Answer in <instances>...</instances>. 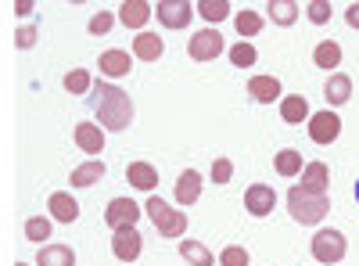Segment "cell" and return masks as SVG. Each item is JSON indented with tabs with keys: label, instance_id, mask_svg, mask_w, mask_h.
I'll return each mask as SVG.
<instances>
[{
	"label": "cell",
	"instance_id": "obj_1",
	"mask_svg": "<svg viewBox=\"0 0 359 266\" xmlns=\"http://www.w3.org/2000/svg\"><path fill=\"white\" fill-rule=\"evenodd\" d=\"M94 112L101 119V130H126L133 123V101L130 94H123L111 83H97L94 86Z\"/></svg>",
	"mask_w": 359,
	"mask_h": 266
},
{
	"label": "cell",
	"instance_id": "obj_2",
	"mask_svg": "<svg viewBox=\"0 0 359 266\" xmlns=\"http://www.w3.org/2000/svg\"><path fill=\"white\" fill-rule=\"evenodd\" d=\"M287 209H291V220L294 223L316 227V223H323L327 213H331V201H327V194H309L302 187H291L287 191Z\"/></svg>",
	"mask_w": 359,
	"mask_h": 266
},
{
	"label": "cell",
	"instance_id": "obj_3",
	"mask_svg": "<svg viewBox=\"0 0 359 266\" xmlns=\"http://www.w3.org/2000/svg\"><path fill=\"white\" fill-rule=\"evenodd\" d=\"M144 209H147V216H151V223L158 227L162 238H180V234L187 230V213H184V209H172V205H165L158 194L147 198Z\"/></svg>",
	"mask_w": 359,
	"mask_h": 266
},
{
	"label": "cell",
	"instance_id": "obj_4",
	"mask_svg": "<svg viewBox=\"0 0 359 266\" xmlns=\"http://www.w3.org/2000/svg\"><path fill=\"white\" fill-rule=\"evenodd\" d=\"M345 252H348V241H345L341 230H316L313 234V259L316 262H323V266L341 262Z\"/></svg>",
	"mask_w": 359,
	"mask_h": 266
},
{
	"label": "cell",
	"instance_id": "obj_5",
	"mask_svg": "<svg viewBox=\"0 0 359 266\" xmlns=\"http://www.w3.org/2000/svg\"><path fill=\"white\" fill-rule=\"evenodd\" d=\"M187 54L194 58V62H216V58L223 54V36H219V29H201V33H194Z\"/></svg>",
	"mask_w": 359,
	"mask_h": 266
},
{
	"label": "cell",
	"instance_id": "obj_6",
	"mask_svg": "<svg viewBox=\"0 0 359 266\" xmlns=\"http://www.w3.org/2000/svg\"><path fill=\"white\" fill-rule=\"evenodd\" d=\"M140 220V205L133 198H111L108 209H104V223L111 230H123V227H137Z\"/></svg>",
	"mask_w": 359,
	"mask_h": 266
},
{
	"label": "cell",
	"instance_id": "obj_7",
	"mask_svg": "<svg viewBox=\"0 0 359 266\" xmlns=\"http://www.w3.org/2000/svg\"><path fill=\"white\" fill-rule=\"evenodd\" d=\"M155 15L165 29H187L194 18V4H187V0H162L155 8Z\"/></svg>",
	"mask_w": 359,
	"mask_h": 266
},
{
	"label": "cell",
	"instance_id": "obj_8",
	"mask_svg": "<svg viewBox=\"0 0 359 266\" xmlns=\"http://www.w3.org/2000/svg\"><path fill=\"white\" fill-rule=\"evenodd\" d=\"M338 133H341V119L327 108V112H316V115H309V137L316 140V144H334L338 140Z\"/></svg>",
	"mask_w": 359,
	"mask_h": 266
},
{
	"label": "cell",
	"instance_id": "obj_9",
	"mask_svg": "<svg viewBox=\"0 0 359 266\" xmlns=\"http://www.w3.org/2000/svg\"><path fill=\"white\" fill-rule=\"evenodd\" d=\"M144 241H140V230L137 227H123V230H115L111 234V252L115 259H123V262H133L140 255Z\"/></svg>",
	"mask_w": 359,
	"mask_h": 266
},
{
	"label": "cell",
	"instance_id": "obj_10",
	"mask_svg": "<svg viewBox=\"0 0 359 266\" xmlns=\"http://www.w3.org/2000/svg\"><path fill=\"white\" fill-rule=\"evenodd\" d=\"M273 205H277V191L269 187V184H252V187H248V194H245V209H248L255 220L269 216V213H273Z\"/></svg>",
	"mask_w": 359,
	"mask_h": 266
},
{
	"label": "cell",
	"instance_id": "obj_11",
	"mask_svg": "<svg viewBox=\"0 0 359 266\" xmlns=\"http://www.w3.org/2000/svg\"><path fill=\"white\" fill-rule=\"evenodd\" d=\"M298 187L309 191V194H327V187H331V169H327V162H306L302 184Z\"/></svg>",
	"mask_w": 359,
	"mask_h": 266
},
{
	"label": "cell",
	"instance_id": "obj_12",
	"mask_svg": "<svg viewBox=\"0 0 359 266\" xmlns=\"http://www.w3.org/2000/svg\"><path fill=\"white\" fill-rule=\"evenodd\" d=\"M151 15H155V4H147V0H126V4L118 8V22L126 29H144Z\"/></svg>",
	"mask_w": 359,
	"mask_h": 266
},
{
	"label": "cell",
	"instance_id": "obj_13",
	"mask_svg": "<svg viewBox=\"0 0 359 266\" xmlns=\"http://www.w3.org/2000/svg\"><path fill=\"white\" fill-rule=\"evenodd\" d=\"M47 209H50V216L57 223H76L79 220V201L72 194H65V191H54L50 201H47Z\"/></svg>",
	"mask_w": 359,
	"mask_h": 266
},
{
	"label": "cell",
	"instance_id": "obj_14",
	"mask_svg": "<svg viewBox=\"0 0 359 266\" xmlns=\"http://www.w3.org/2000/svg\"><path fill=\"white\" fill-rule=\"evenodd\" d=\"M126 180L137 187V191H155L158 187V173L151 162H130L126 166Z\"/></svg>",
	"mask_w": 359,
	"mask_h": 266
},
{
	"label": "cell",
	"instance_id": "obj_15",
	"mask_svg": "<svg viewBox=\"0 0 359 266\" xmlns=\"http://www.w3.org/2000/svg\"><path fill=\"white\" fill-rule=\"evenodd\" d=\"M76 144H79V152L97 155V152H104V130L94 126V123H79L76 126Z\"/></svg>",
	"mask_w": 359,
	"mask_h": 266
},
{
	"label": "cell",
	"instance_id": "obj_16",
	"mask_svg": "<svg viewBox=\"0 0 359 266\" xmlns=\"http://www.w3.org/2000/svg\"><path fill=\"white\" fill-rule=\"evenodd\" d=\"M248 94L259 101V105H273L280 98V79L277 76H255L248 83Z\"/></svg>",
	"mask_w": 359,
	"mask_h": 266
},
{
	"label": "cell",
	"instance_id": "obj_17",
	"mask_svg": "<svg viewBox=\"0 0 359 266\" xmlns=\"http://www.w3.org/2000/svg\"><path fill=\"white\" fill-rule=\"evenodd\" d=\"M280 119H284L287 126H302V123L309 119V101H306L302 94L284 98V101H280Z\"/></svg>",
	"mask_w": 359,
	"mask_h": 266
},
{
	"label": "cell",
	"instance_id": "obj_18",
	"mask_svg": "<svg viewBox=\"0 0 359 266\" xmlns=\"http://www.w3.org/2000/svg\"><path fill=\"white\" fill-rule=\"evenodd\" d=\"M201 198V176L194 173V169H187V173H180V180H176V201L184 205H194Z\"/></svg>",
	"mask_w": 359,
	"mask_h": 266
},
{
	"label": "cell",
	"instance_id": "obj_19",
	"mask_svg": "<svg viewBox=\"0 0 359 266\" xmlns=\"http://www.w3.org/2000/svg\"><path fill=\"white\" fill-rule=\"evenodd\" d=\"M101 76H111V79H118V76H130V54L126 51H104L101 54Z\"/></svg>",
	"mask_w": 359,
	"mask_h": 266
},
{
	"label": "cell",
	"instance_id": "obj_20",
	"mask_svg": "<svg viewBox=\"0 0 359 266\" xmlns=\"http://www.w3.org/2000/svg\"><path fill=\"white\" fill-rule=\"evenodd\" d=\"M323 98H327V105H348V98H352V79L348 76H341V72H334L331 79H327V86H323Z\"/></svg>",
	"mask_w": 359,
	"mask_h": 266
},
{
	"label": "cell",
	"instance_id": "obj_21",
	"mask_svg": "<svg viewBox=\"0 0 359 266\" xmlns=\"http://www.w3.org/2000/svg\"><path fill=\"white\" fill-rule=\"evenodd\" d=\"M36 266H76V252L69 245H43Z\"/></svg>",
	"mask_w": 359,
	"mask_h": 266
},
{
	"label": "cell",
	"instance_id": "obj_22",
	"mask_svg": "<svg viewBox=\"0 0 359 266\" xmlns=\"http://www.w3.org/2000/svg\"><path fill=\"white\" fill-rule=\"evenodd\" d=\"M162 51H165V44H162V36H155V33H140V36L133 40V54L140 58V62H158Z\"/></svg>",
	"mask_w": 359,
	"mask_h": 266
},
{
	"label": "cell",
	"instance_id": "obj_23",
	"mask_svg": "<svg viewBox=\"0 0 359 266\" xmlns=\"http://www.w3.org/2000/svg\"><path fill=\"white\" fill-rule=\"evenodd\" d=\"M104 173H108V169H104V162H97V159H94V162H86V166H76L69 180H72V187H94L97 180H104Z\"/></svg>",
	"mask_w": 359,
	"mask_h": 266
},
{
	"label": "cell",
	"instance_id": "obj_24",
	"mask_svg": "<svg viewBox=\"0 0 359 266\" xmlns=\"http://www.w3.org/2000/svg\"><path fill=\"white\" fill-rule=\"evenodd\" d=\"M313 65H320V69H338L341 65V47L334 44V40H323V44H316V51H313Z\"/></svg>",
	"mask_w": 359,
	"mask_h": 266
},
{
	"label": "cell",
	"instance_id": "obj_25",
	"mask_svg": "<svg viewBox=\"0 0 359 266\" xmlns=\"http://www.w3.org/2000/svg\"><path fill=\"white\" fill-rule=\"evenodd\" d=\"M273 166H277V173L280 176H302V152H294V147H284V152H277V159H273Z\"/></svg>",
	"mask_w": 359,
	"mask_h": 266
},
{
	"label": "cell",
	"instance_id": "obj_26",
	"mask_svg": "<svg viewBox=\"0 0 359 266\" xmlns=\"http://www.w3.org/2000/svg\"><path fill=\"white\" fill-rule=\"evenodd\" d=\"M180 255L187 259V266H212V252L201 241H180Z\"/></svg>",
	"mask_w": 359,
	"mask_h": 266
},
{
	"label": "cell",
	"instance_id": "obj_27",
	"mask_svg": "<svg viewBox=\"0 0 359 266\" xmlns=\"http://www.w3.org/2000/svg\"><path fill=\"white\" fill-rule=\"evenodd\" d=\"M198 15L205 18V22H223V18H230V4H226V0H198Z\"/></svg>",
	"mask_w": 359,
	"mask_h": 266
},
{
	"label": "cell",
	"instance_id": "obj_28",
	"mask_svg": "<svg viewBox=\"0 0 359 266\" xmlns=\"http://www.w3.org/2000/svg\"><path fill=\"white\" fill-rule=\"evenodd\" d=\"M269 18H273L277 25H291L294 18H298V4L294 0H269Z\"/></svg>",
	"mask_w": 359,
	"mask_h": 266
},
{
	"label": "cell",
	"instance_id": "obj_29",
	"mask_svg": "<svg viewBox=\"0 0 359 266\" xmlns=\"http://www.w3.org/2000/svg\"><path fill=\"white\" fill-rule=\"evenodd\" d=\"M25 238H29V241H36V245H43V238H50V220H47V216L25 220Z\"/></svg>",
	"mask_w": 359,
	"mask_h": 266
},
{
	"label": "cell",
	"instance_id": "obj_30",
	"mask_svg": "<svg viewBox=\"0 0 359 266\" xmlns=\"http://www.w3.org/2000/svg\"><path fill=\"white\" fill-rule=\"evenodd\" d=\"M233 25H237V33H241V36H255L259 29H262V15L241 11V15H233Z\"/></svg>",
	"mask_w": 359,
	"mask_h": 266
},
{
	"label": "cell",
	"instance_id": "obj_31",
	"mask_svg": "<svg viewBox=\"0 0 359 266\" xmlns=\"http://www.w3.org/2000/svg\"><path fill=\"white\" fill-rule=\"evenodd\" d=\"M65 91L76 94V98L86 94V91H90V72H86V69H72V72H65Z\"/></svg>",
	"mask_w": 359,
	"mask_h": 266
},
{
	"label": "cell",
	"instance_id": "obj_32",
	"mask_svg": "<svg viewBox=\"0 0 359 266\" xmlns=\"http://www.w3.org/2000/svg\"><path fill=\"white\" fill-rule=\"evenodd\" d=\"M255 58H259V54H255V47H252V44H245V40L237 44V47H230V62H233L237 69H248V65H255Z\"/></svg>",
	"mask_w": 359,
	"mask_h": 266
},
{
	"label": "cell",
	"instance_id": "obj_33",
	"mask_svg": "<svg viewBox=\"0 0 359 266\" xmlns=\"http://www.w3.org/2000/svg\"><path fill=\"white\" fill-rule=\"evenodd\" d=\"M219 266H248V248L241 245H226L219 252Z\"/></svg>",
	"mask_w": 359,
	"mask_h": 266
},
{
	"label": "cell",
	"instance_id": "obj_34",
	"mask_svg": "<svg viewBox=\"0 0 359 266\" xmlns=\"http://www.w3.org/2000/svg\"><path fill=\"white\" fill-rule=\"evenodd\" d=\"M111 25H115V15L101 11V15L90 18V33H94V36H104V33H111Z\"/></svg>",
	"mask_w": 359,
	"mask_h": 266
},
{
	"label": "cell",
	"instance_id": "obj_35",
	"mask_svg": "<svg viewBox=\"0 0 359 266\" xmlns=\"http://www.w3.org/2000/svg\"><path fill=\"white\" fill-rule=\"evenodd\" d=\"M230 176H233V162L230 159H216L212 162V180L216 184H230Z\"/></svg>",
	"mask_w": 359,
	"mask_h": 266
},
{
	"label": "cell",
	"instance_id": "obj_36",
	"mask_svg": "<svg viewBox=\"0 0 359 266\" xmlns=\"http://www.w3.org/2000/svg\"><path fill=\"white\" fill-rule=\"evenodd\" d=\"M309 22H316V25L331 22V4H327V0H313L309 4Z\"/></svg>",
	"mask_w": 359,
	"mask_h": 266
},
{
	"label": "cell",
	"instance_id": "obj_37",
	"mask_svg": "<svg viewBox=\"0 0 359 266\" xmlns=\"http://www.w3.org/2000/svg\"><path fill=\"white\" fill-rule=\"evenodd\" d=\"M33 44H36V29H33V25H22L18 33H15V47H18V51H29Z\"/></svg>",
	"mask_w": 359,
	"mask_h": 266
},
{
	"label": "cell",
	"instance_id": "obj_38",
	"mask_svg": "<svg viewBox=\"0 0 359 266\" xmlns=\"http://www.w3.org/2000/svg\"><path fill=\"white\" fill-rule=\"evenodd\" d=\"M345 22H348L352 29H359V4H348V11H345Z\"/></svg>",
	"mask_w": 359,
	"mask_h": 266
},
{
	"label": "cell",
	"instance_id": "obj_39",
	"mask_svg": "<svg viewBox=\"0 0 359 266\" xmlns=\"http://www.w3.org/2000/svg\"><path fill=\"white\" fill-rule=\"evenodd\" d=\"M33 8H36L33 0H18V4H15V15H22V18H25V15H33Z\"/></svg>",
	"mask_w": 359,
	"mask_h": 266
},
{
	"label": "cell",
	"instance_id": "obj_40",
	"mask_svg": "<svg viewBox=\"0 0 359 266\" xmlns=\"http://www.w3.org/2000/svg\"><path fill=\"white\" fill-rule=\"evenodd\" d=\"M355 201H359V184H355Z\"/></svg>",
	"mask_w": 359,
	"mask_h": 266
},
{
	"label": "cell",
	"instance_id": "obj_41",
	"mask_svg": "<svg viewBox=\"0 0 359 266\" xmlns=\"http://www.w3.org/2000/svg\"><path fill=\"white\" fill-rule=\"evenodd\" d=\"M18 266H29V262H18Z\"/></svg>",
	"mask_w": 359,
	"mask_h": 266
}]
</instances>
